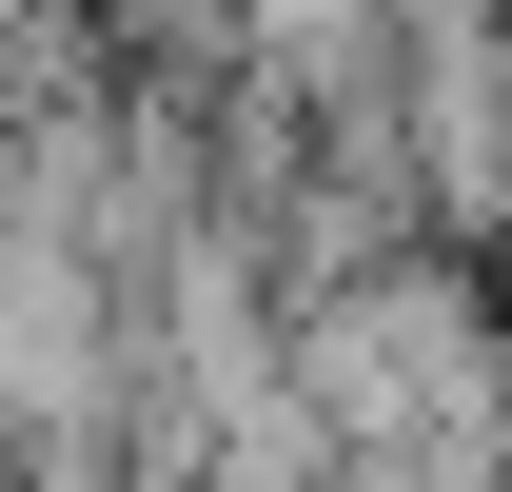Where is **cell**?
Listing matches in <instances>:
<instances>
[{"label":"cell","mask_w":512,"mask_h":492,"mask_svg":"<svg viewBox=\"0 0 512 492\" xmlns=\"http://www.w3.org/2000/svg\"><path fill=\"white\" fill-rule=\"evenodd\" d=\"M296 394L335 414L355 492H512V315L453 256H375L296 296Z\"/></svg>","instance_id":"6da1fadb"}]
</instances>
